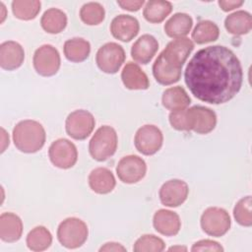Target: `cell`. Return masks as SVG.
Instances as JSON below:
<instances>
[{"instance_id": "obj_1", "label": "cell", "mask_w": 252, "mask_h": 252, "mask_svg": "<svg viewBox=\"0 0 252 252\" xmlns=\"http://www.w3.org/2000/svg\"><path fill=\"white\" fill-rule=\"evenodd\" d=\"M185 84L199 100L221 104L240 91L243 73L237 56L227 47L213 45L198 50L184 72Z\"/></svg>"}, {"instance_id": "obj_2", "label": "cell", "mask_w": 252, "mask_h": 252, "mask_svg": "<svg viewBox=\"0 0 252 252\" xmlns=\"http://www.w3.org/2000/svg\"><path fill=\"white\" fill-rule=\"evenodd\" d=\"M194 49V43L187 37L175 38L158 56L153 65V75L158 83L168 86L179 81L183 64Z\"/></svg>"}, {"instance_id": "obj_3", "label": "cell", "mask_w": 252, "mask_h": 252, "mask_svg": "<svg viewBox=\"0 0 252 252\" xmlns=\"http://www.w3.org/2000/svg\"><path fill=\"white\" fill-rule=\"evenodd\" d=\"M46 134L43 126L32 119L20 121L13 129L15 147L22 153L33 154L44 146Z\"/></svg>"}, {"instance_id": "obj_4", "label": "cell", "mask_w": 252, "mask_h": 252, "mask_svg": "<svg viewBox=\"0 0 252 252\" xmlns=\"http://www.w3.org/2000/svg\"><path fill=\"white\" fill-rule=\"evenodd\" d=\"M118 138L116 131L107 125L99 127L89 143V152L97 161H104L112 157L117 149Z\"/></svg>"}, {"instance_id": "obj_5", "label": "cell", "mask_w": 252, "mask_h": 252, "mask_svg": "<svg viewBox=\"0 0 252 252\" xmlns=\"http://www.w3.org/2000/svg\"><path fill=\"white\" fill-rule=\"evenodd\" d=\"M87 223L78 218H67L60 222L57 228V238L62 246L68 249L81 247L88 239Z\"/></svg>"}, {"instance_id": "obj_6", "label": "cell", "mask_w": 252, "mask_h": 252, "mask_svg": "<svg viewBox=\"0 0 252 252\" xmlns=\"http://www.w3.org/2000/svg\"><path fill=\"white\" fill-rule=\"evenodd\" d=\"M200 223L205 233L214 237H220L229 230L231 220L224 209L210 207L203 212Z\"/></svg>"}, {"instance_id": "obj_7", "label": "cell", "mask_w": 252, "mask_h": 252, "mask_svg": "<svg viewBox=\"0 0 252 252\" xmlns=\"http://www.w3.org/2000/svg\"><path fill=\"white\" fill-rule=\"evenodd\" d=\"M125 61V51L116 42H107L100 46L95 54L97 67L106 74H115Z\"/></svg>"}, {"instance_id": "obj_8", "label": "cell", "mask_w": 252, "mask_h": 252, "mask_svg": "<svg viewBox=\"0 0 252 252\" xmlns=\"http://www.w3.org/2000/svg\"><path fill=\"white\" fill-rule=\"evenodd\" d=\"M95 125L94 115L85 109L71 112L65 121L67 134L75 140H85L93 132Z\"/></svg>"}, {"instance_id": "obj_9", "label": "cell", "mask_w": 252, "mask_h": 252, "mask_svg": "<svg viewBox=\"0 0 252 252\" xmlns=\"http://www.w3.org/2000/svg\"><path fill=\"white\" fill-rule=\"evenodd\" d=\"M32 63L37 74L43 77H50L55 75L60 68V54L51 44H44L35 50Z\"/></svg>"}, {"instance_id": "obj_10", "label": "cell", "mask_w": 252, "mask_h": 252, "mask_svg": "<svg viewBox=\"0 0 252 252\" xmlns=\"http://www.w3.org/2000/svg\"><path fill=\"white\" fill-rule=\"evenodd\" d=\"M48 156L53 165L61 169H68L77 162L78 151L71 141L61 138L50 145Z\"/></svg>"}, {"instance_id": "obj_11", "label": "cell", "mask_w": 252, "mask_h": 252, "mask_svg": "<svg viewBox=\"0 0 252 252\" xmlns=\"http://www.w3.org/2000/svg\"><path fill=\"white\" fill-rule=\"evenodd\" d=\"M163 136L155 125L147 124L139 128L135 134L134 144L139 153L145 156L155 155L162 146Z\"/></svg>"}, {"instance_id": "obj_12", "label": "cell", "mask_w": 252, "mask_h": 252, "mask_svg": "<svg viewBox=\"0 0 252 252\" xmlns=\"http://www.w3.org/2000/svg\"><path fill=\"white\" fill-rule=\"evenodd\" d=\"M147 172L145 160L136 155L123 157L117 163L116 173L118 178L127 184H134L140 181Z\"/></svg>"}, {"instance_id": "obj_13", "label": "cell", "mask_w": 252, "mask_h": 252, "mask_svg": "<svg viewBox=\"0 0 252 252\" xmlns=\"http://www.w3.org/2000/svg\"><path fill=\"white\" fill-rule=\"evenodd\" d=\"M188 193L189 187L185 181L180 179H170L161 185L158 196L162 205L175 208L186 201Z\"/></svg>"}, {"instance_id": "obj_14", "label": "cell", "mask_w": 252, "mask_h": 252, "mask_svg": "<svg viewBox=\"0 0 252 252\" xmlns=\"http://www.w3.org/2000/svg\"><path fill=\"white\" fill-rule=\"evenodd\" d=\"M139 30L138 20L130 15H118L110 24V32L113 37L123 42L132 40L138 34Z\"/></svg>"}, {"instance_id": "obj_15", "label": "cell", "mask_w": 252, "mask_h": 252, "mask_svg": "<svg viewBox=\"0 0 252 252\" xmlns=\"http://www.w3.org/2000/svg\"><path fill=\"white\" fill-rule=\"evenodd\" d=\"M25 60V51L16 41H4L0 45V66L2 69L12 71L22 66Z\"/></svg>"}, {"instance_id": "obj_16", "label": "cell", "mask_w": 252, "mask_h": 252, "mask_svg": "<svg viewBox=\"0 0 252 252\" xmlns=\"http://www.w3.org/2000/svg\"><path fill=\"white\" fill-rule=\"evenodd\" d=\"M153 224L158 233L165 236H173L179 232L181 220L175 212L160 209L155 213Z\"/></svg>"}, {"instance_id": "obj_17", "label": "cell", "mask_w": 252, "mask_h": 252, "mask_svg": "<svg viewBox=\"0 0 252 252\" xmlns=\"http://www.w3.org/2000/svg\"><path fill=\"white\" fill-rule=\"evenodd\" d=\"M158 49L157 38L151 34H143L132 45L131 56L141 64H148L155 56Z\"/></svg>"}, {"instance_id": "obj_18", "label": "cell", "mask_w": 252, "mask_h": 252, "mask_svg": "<svg viewBox=\"0 0 252 252\" xmlns=\"http://www.w3.org/2000/svg\"><path fill=\"white\" fill-rule=\"evenodd\" d=\"M192 114V131L197 134H208L212 132L217 125V115L214 110L202 105L190 107Z\"/></svg>"}, {"instance_id": "obj_19", "label": "cell", "mask_w": 252, "mask_h": 252, "mask_svg": "<svg viewBox=\"0 0 252 252\" xmlns=\"http://www.w3.org/2000/svg\"><path fill=\"white\" fill-rule=\"evenodd\" d=\"M23 233V221L13 213H3L0 216V238L12 243L18 241Z\"/></svg>"}, {"instance_id": "obj_20", "label": "cell", "mask_w": 252, "mask_h": 252, "mask_svg": "<svg viewBox=\"0 0 252 252\" xmlns=\"http://www.w3.org/2000/svg\"><path fill=\"white\" fill-rule=\"evenodd\" d=\"M121 80L125 88L129 90H147L150 87V81L146 73L133 62H128L124 66L121 72Z\"/></svg>"}, {"instance_id": "obj_21", "label": "cell", "mask_w": 252, "mask_h": 252, "mask_svg": "<svg viewBox=\"0 0 252 252\" xmlns=\"http://www.w3.org/2000/svg\"><path fill=\"white\" fill-rule=\"evenodd\" d=\"M88 180L91 189L97 194H108L116 185L113 173L106 167H96L93 169Z\"/></svg>"}, {"instance_id": "obj_22", "label": "cell", "mask_w": 252, "mask_h": 252, "mask_svg": "<svg viewBox=\"0 0 252 252\" xmlns=\"http://www.w3.org/2000/svg\"><path fill=\"white\" fill-rule=\"evenodd\" d=\"M191 98L187 92L180 86L166 89L161 96L162 105L171 111L182 110L189 106Z\"/></svg>"}, {"instance_id": "obj_23", "label": "cell", "mask_w": 252, "mask_h": 252, "mask_svg": "<svg viewBox=\"0 0 252 252\" xmlns=\"http://www.w3.org/2000/svg\"><path fill=\"white\" fill-rule=\"evenodd\" d=\"M193 26L192 18L186 13H176L164 24V32L172 38H181L189 33Z\"/></svg>"}, {"instance_id": "obj_24", "label": "cell", "mask_w": 252, "mask_h": 252, "mask_svg": "<svg viewBox=\"0 0 252 252\" xmlns=\"http://www.w3.org/2000/svg\"><path fill=\"white\" fill-rule=\"evenodd\" d=\"M224 28L229 33L235 35L248 33L252 29L251 14L240 10L228 15L224 20Z\"/></svg>"}, {"instance_id": "obj_25", "label": "cell", "mask_w": 252, "mask_h": 252, "mask_svg": "<svg viewBox=\"0 0 252 252\" xmlns=\"http://www.w3.org/2000/svg\"><path fill=\"white\" fill-rule=\"evenodd\" d=\"M65 57L75 63L85 61L91 52V44L82 37H73L65 41L63 46Z\"/></svg>"}, {"instance_id": "obj_26", "label": "cell", "mask_w": 252, "mask_h": 252, "mask_svg": "<svg viewBox=\"0 0 252 252\" xmlns=\"http://www.w3.org/2000/svg\"><path fill=\"white\" fill-rule=\"evenodd\" d=\"M40 25L46 32L56 34L61 32L66 28L67 16L60 9L50 8L41 16Z\"/></svg>"}, {"instance_id": "obj_27", "label": "cell", "mask_w": 252, "mask_h": 252, "mask_svg": "<svg viewBox=\"0 0 252 252\" xmlns=\"http://www.w3.org/2000/svg\"><path fill=\"white\" fill-rule=\"evenodd\" d=\"M172 11V4L163 0H150L146 3L144 18L153 24L161 23Z\"/></svg>"}, {"instance_id": "obj_28", "label": "cell", "mask_w": 252, "mask_h": 252, "mask_svg": "<svg viewBox=\"0 0 252 252\" xmlns=\"http://www.w3.org/2000/svg\"><path fill=\"white\" fill-rule=\"evenodd\" d=\"M27 246L32 251L46 250L52 243L50 231L42 225L35 226L27 235Z\"/></svg>"}, {"instance_id": "obj_29", "label": "cell", "mask_w": 252, "mask_h": 252, "mask_svg": "<svg viewBox=\"0 0 252 252\" xmlns=\"http://www.w3.org/2000/svg\"><path fill=\"white\" fill-rule=\"evenodd\" d=\"M219 27L212 21H200L192 32V39L197 44H204L215 41L219 38Z\"/></svg>"}, {"instance_id": "obj_30", "label": "cell", "mask_w": 252, "mask_h": 252, "mask_svg": "<svg viewBox=\"0 0 252 252\" xmlns=\"http://www.w3.org/2000/svg\"><path fill=\"white\" fill-rule=\"evenodd\" d=\"M40 2L37 0H15L12 2V11L16 18L24 21L34 19L40 11Z\"/></svg>"}, {"instance_id": "obj_31", "label": "cell", "mask_w": 252, "mask_h": 252, "mask_svg": "<svg viewBox=\"0 0 252 252\" xmlns=\"http://www.w3.org/2000/svg\"><path fill=\"white\" fill-rule=\"evenodd\" d=\"M105 12L101 4L97 2H89L82 6L80 18L86 25L96 26L104 20Z\"/></svg>"}, {"instance_id": "obj_32", "label": "cell", "mask_w": 252, "mask_h": 252, "mask_svg": "<svg viewBox=\"0 0 252 252\" xmlns=\"http://www.w3.org/2000/svg\"><path fill=\"white\" fill-rule=\"evenodd\" d=\"M165 248L164 241L154 235V234H144L139 237L133 247L135 252H161Z\"/></svg>"}, {"instance_id": "obj_33", "label": "cell", "mask_w": 252, "mask_h": 252, "mask_svg": "<svg viewBox=\"0 0 252 252\" xmlns=\"http://www.w3.org/2000/svg\"><path fill=\"white\" fill-rule=\"evenodd\" d=\"M251 196L241 198L233 209V217L237 223L242 226L249 227L252 225V213H251Z\"/></svg>"}, {"instance_id": "obj_34", "label": "cell", "mask_w": 252, "mask_h": 252, "mask_svg": "<svg viewBox=\"0 0 252 252\" xmlns=\"http://www.w3.org/2000/svg\"><path fill=\"white\" fill-rule=\"evenodd\" d=\"M169 123L175 130L178 131H191L192 130V114L190 108L171 111L169 116Z\"/></svg>"}, {"instance_id": "obj_35", "label": "cell", "mask_w": 252, "mask_h": 252, "mask_svg": "<svg viewBox=\"0 0 252 252\" xmlns=\"http://www.w3.org/2000/svg\"><path fill=\"white\" fill-rule=\"evenodd\" d=\"M192 252L196 251H210V252H222V246L214 240L211 239H203L195 242L191 248Z\"/></svg>"}, {"instance_id": "obj_36", "label": "cell", "mask_w": 252, "mask_h": 252, "mask_svg": "<svg viewBox=\"0 0 252 252\" xmlns=\"http://www.w3.org/2000/svg\"><path fill=\"white\" fill-rule=\"evenodd\" d=\"M145 1L144 0H137V1H133V0H124V1H117V4L124 10L130 11V12H135L138 11L142 8V6L144 5Z\"/></svg>"}, {"instance_id": "obj_37", "label": "cell", "mask_w": 252, "mask_h": 252, "mask_svg": "<svg viewBox=\"0 0 252 252\" xmlns=\"http://www.w3.org/2000/svg\"><path fill=\"white\" fill-rule=\"evenodd\" d=\"M244 2L242 0H233V1H226V0H220L219 1V5L220 7V9L224 12H228V11H232L236 8H239Z\"/></svg>"}, {"instance_id": "obj_38", "label": "cell", "mask_w": 252, "mask_h": 252, "mask_svg": "<svg viewBox=\"0 0 252 252\" xmlns=\"http://www.w3.org/2000/svg\"><path fill=\"white\" fill-rule=\"evenodd\" d=\"M99 251L102 252V251H126V248L121 245L120 243H117V242H107L105 243L103 246H101L99 248Z\"/></svg>"}, {"instance_id": "obj_39", "label": "cell", "mask_w": 252, "mask_h": 252, "mask_svg": "<svg viewBox=\"0 0 252 252\" xmlns=\"http://www.w3.org/2000/svg\"><path fill=\"white\" fill-rule=\"evenodd\" d=\"M1 132H2V146H1V153H3L6 149L7 146H9V136L7 135L6 131L1 128Z\"/></svg>"}, {"instance_id": "obj_40", "label": "cell", "mask_w": 252, "mask_h": 252, "mask_svg": "<svg viewBox=\"0 0 252 252\" xmlns=\"http://www.w3.org/2000/svg\"><path fill=\"white\" fill-rule=\"evenodd\" d=\"M187 248L185 246H172L168 249V251H186Z\"/></svg>"}]
</instances>
